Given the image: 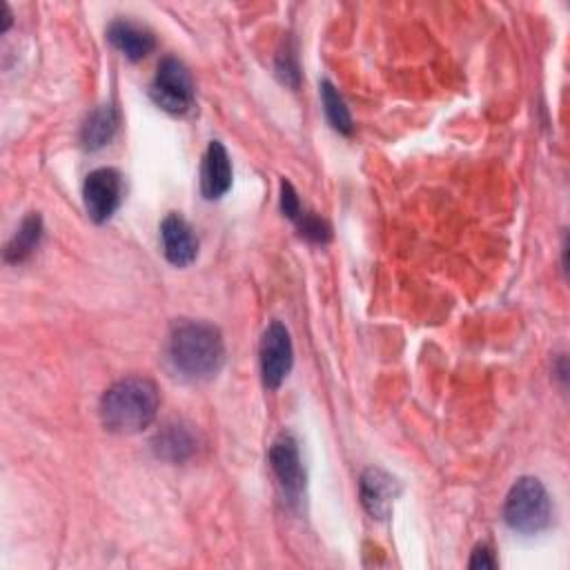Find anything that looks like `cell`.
Segmentation results:
<instances>
[{
    "label": "cell",
    "mask_w": 570,
    "mask_h": 570,
    "mask_svg": "<svg viewBox=\"0 0 570 570\" xmlns=\"http://www.w3.org/2000/svg\"><path fill=\"white\" fill-rule=\"evenodd\" d=\"M281 212L290 219V221H296L299 217H301V203H299V197H296V193H294V187L288 183V181H283L281 183Z\"/></svg>",
    "instance_id": "cell-17"
},
{
    "label": "cell",
    "mask_w": 570,
    "mask_h": 570,
    "mask_svg": "<svg viewBox=\"0 0 570 570\" xmlns=\"http://www.w3.org/2000/svg\"><path fill=\"white\" fill-rule=\"evenodd\" d=\"M552 505L548 490L535 477H522L505 497L503 520L511 531L522 535H537L548 528Z\"/></svg>",
    "instance_id": "cell-3"
},
{
    "label": "cell",
    "mask_w": 570,
    "mask_h": 570,
    "mask_svg": "<svg viewBox=\"0 0 570 570\" xmlns=\"http://www.w3.org/2000/svg\"><path fill=\"white\" fill-rule=\"evenodd\" d=\"M118 130V114L114 107L103 105L98 107L83 125V132H81V141L88 150H101L105 148L114 135Z\"/></svg>",
    "instance_id": "cell-13"
},
{
    "label": "cell",
    "mask_w": 570,
    "mask_h": 570,
    "mask_svg": "<svg viewBox=\"0 0 570 570\" xmlns=\"http://www.w3.org/2000/svg\"><path fill=\"white\" fill-rule=\"evenodd\" d=\"M159 391L143 376L116 382L101 399V419L109 432L135 434L156 419Z\"/></svg>",
    "instance_id": "cell-2"
},
{
    "label": "cell",
    "mask_w": 570,
    "mask_h": 570,
    "mask_svg": "<svg viewBox=\"0 0 570 570\" xmlns=\"http://www.w3.org/2000/svg\"><path fill=\"white\" fill-rule=\"evenodd\" d=\"M270 466L290 503L301 499L305 488V470L299 455V443L290 432H281L270 449Z\"/></svg>",
    "instance_id": "cell-7"
},
{
    "label": "cell",
    "mask_w": 570,
    "mask_h": 570,
    "mask_svg": "<svg viewBox=\"0 0 570 570\" xmlns=\"http://www.w3.org/2000/svg\"><path fill=\"white\" fill-rule=\"evenodd\" d=\"M161 241H163V255L165 259L176 266L185 268L197 261L199 255V239L181 214L172 212L161 223Z\"/></svg>",
    "instance_id": "cell-9"
},
{
    "label": "cell",
    "mask_w": 570,
    "mask_h": 570,
    "mask_svg": "<svg viewBox=\"0 0 570 570\" xmlns=\"http://www.w3.org/2000/svg\"><path fill=\"white\" fill-rule=\"evenodd\" d=\"M292 361H294V350H292V339L288 328L279 322L270 324V328L264 333L261 339V374H264V384L270 391H277L286 382V376L292 370Z\"/></svg>",
    "instance_id": "cell-6"
},
{
    "label": "cell",
    "mask_w": 570,
    "mask_h": 570,
    "mask_svg": "<svg viewBox=\"0 0 570 570\" xmlns=\"http://www.w3.org/2000/svg\"><path fill=\"white\" fill-rule=\"evenodd\" d=\"M107 38L120 54H125L130 60H141L156 47L154 34L130 21L112 23L107 30Z\"/></svg>",
    "instance_id": "cell-11"
},
{
    "label": "cell",
    "mask_w": 570,
    "mask_h": 570,
    "mask_svg": "<svg viewBox=\"0 0 570 570\" xmlns=\"http://www.w3.org/2000/svg\"><path fill=\"white\" fill-rule=\"evenodd\" d=\"M232 185V163L223 143L212 141L206 150L203 170H201V189L203 197L214 201L221 199Z\"/></svg>",
    "instance_id": "cell-10"
},
{
    "label": "cell",
    "mask_w": 570,
    "mask_h": 570,
    "mask_svg": "<svg viewBox=\"0 0 570 570\" xmlns=\"http://www.w3.org/2000/svg\"><path fill=\"white\" fill-rule=\"evenodd\" d=\"M43 236V221L38 214H30L25 217V221L21 223V228L16 230V234L12 236V241L5 247V261L8 264H21L25 261L32 252L38 247Z\"/></svg>",
    "instance_id": "cell-14"
},
{
    "label": "cell",
    "mask_w": 570,
    "mask_h": 570,
    "mask_svg": "<svg viewBox=\"0 0 570 570\" xmlns=\"http://www.w3.org/2000/svg\"><path fill=\"white\" fill-rule=\"evenodd\" d=\"M299 225L301 236L314 241V243H326L330 239V228L326 225V221H322L312 212H301V217L294 221Z\"/></svg>",
    "instance_id": "cell-16"
},
{
    "label": "cell",
    "mask_w": 570,
    "mask_h": 570,
    "mask_svg": "<svg viewBox=\"0 0 570 570\" xmlns=\"http://www.w3.org/2000/svg\"><path fill=\"white\" fill-rule=\"evenodd\" d=\"M197 451V439L185 426H165L156 437H154V453L156 457L181 464L189 460Z\"/></svg>",
    "instance_id": "cell-12"
},
{
    "label": "cell",
    "mask_w": 570,
    "mask_h": 570,
    "mask_svg": "<svg viewBox=\"0 0 570 570\" xmlns=\"http://www.w3.org/2000/svg\"><path fill=\"white\" fill-rule=\"evenodd\" d=\"M150 94L161 109L170 114H185L195 101V83L181 60L165 58L156 70Z\"/></svg>",
    "instance_id": "cell-4"
},
{
    "label": "cell",
    "mask_w": 570,
    "mask_h": 570,
    "mask_svg": "<svg viewBox=\"0 0 570 570\" xmlns=\"http://www.w3.org/2000/svg\"><path fill=\"white\" fill-rule=\"evenodd\" d=\"M167 357L172 368L185 379H210L225 359V346L221 333L203 322L178 324L167 344Z\"/></svg>",
    "instance_id": "cell-1"
},
{
    "label": "cell",
    "mask_w": 570,
    "mask_h": 570,
    "mask_svg": "<svg viewBox=\"0 0 570 570\" xmlns=\"http://www.w3.org/2000/svg\"><path fill=\"white\" fill-rule=\"evenodd\" d=\"M363 509L374 517L386 522L393 515V503L402 492L399 481L382 468H368L359 481Z\"/></svg>",
    "instance_id": "cell-8"
},
{
    "label": "cell",
    "mask_w": 570,
    "mask_h": 570,
    "mask_svg": "<svg viewBox=\"0 0 570 570\" xmlns=\"http://www.w3.org/2000/svg\"><path fill=\"white\" fill-rule=\"evenodd\" d=\"M123 199V178L112 167L94 170L83 185V201L94 223H105L118 210Z\"/></svg>",
    "instance_id": "cell-5"
},
{
    "label": "cell",
    "mask_w": 570,
    "mask_h": 570,
    "mask_svg": "<svg viewBox=\"0 0 570 570\" xmlns=\"http://www.w3.org/2000/svg\"><path fill=\"white\" fill-rule=\"evenodd\" d=\"M322 96H324V107H326V116L330 120L333 128L341 135H352V116L346 107V101L341 98V94L335 90L333 83L324 81L322 85Z\"/></svg>",
    "instance_id": "cell-15"
},
{
    "label": "cell",
    "mask_w": 570,
    "mask_h": 570,
    "mask_svg": "<svg viewBox=\"0 0 570 570\" xmlns=\"http://www.w3.org/2000/svg\"><path fill=\"white\" fill-rule=\"evenodd\" d=\"M495 566H497V561L492 559V552L486 546H481L473 552L470 568H495Z\"/></svg>",
    "instance_id": "cell-18"
}]
</instances>
